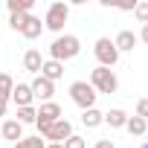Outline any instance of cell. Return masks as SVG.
<instances>
[{
    "mask_svg": "<svg viewBox=\"0 0 148 148\" xmlns=\"http://www.w3.org/2000/svg\"><path fill=\"white\" fill-rule=\"evenodd\" d=\"M82 52V41L76 35H58L52 44H49V58L52 61H70V58H76Z\"/></svg>",
    "mask_w": 148,
    "mask_h": 148,
    "instance_id": "6da1fadb",
    "label": "cell"
},
{
    "mask_svg": "<svg viewBox=\"0 0 148 148\" xmlns=\"http://www.w3.org/2000/svg\"><path fill=\"white\" fill-rule=\"evenodd\" d=\"M90 87L96 90V93H116L119 90V79H116V73L113 70H108V67H96L93 73H90Z\"/></svg>",
    "mask_w": 148,
    "mask_h": 148,
    "instance_id": "7a4b0ae2",
    "label": "cell"
},
{
    "mask_svg": "<svg viewBox=\"0 0 148 148\" xmlns=\"http://www.w3.org/2000/svg\"><path fill=\"white\" fill-rule=\"evenodd\" d=\"M96 90L90 87V82H73L70 84V99H73V105H79L82 110H90V108H96Z\"/></svg>",
    "mask_w": 148,
    "mask_h": 148,
    "instance_id": "3957f363",
    "label": "cell"
},
{
    "mask_svg": "<svg viewBox=\"0 0 148 148\" xmlns=\"http://www.w3.org/2000/svg\"><path fill=\"white\" fill-rule=\"evenodd\" d=\"M67 18H70V6H67V3H61V0H58V3H49L47 18H44V29H49V32L61 35V29H64Z\"/></svg>",
    "mask_w": 148,
    "mask_h": 148,
    "instance_id": "277c9868",
    "label": "cell"
},
{
    "mask_svg": "<svg viewBox=\"0 0 148 148\" xmlns=\"http://www.w3.org/2000/svg\"><path fill=\"white\" fill-rule=\"evenodd\" d=\"M93 55H96L99 67H108V70L119 61V49L113 47V41H110V38H99V41L93 44Z\"/></svg>",
    "mask_w": 148,
    "mask_h": 148,
    "instance_id": "5b68a950",
    "label": "cell"
},
{
    "mask_svg": "<svg viewBox=\"0 0 148 148\" xmlns=\"http://www.w3.org/2000/svg\"><path fill=\"white\" fill-rule=\"evenodd\" d=\"M38 131H41V136L49 139V142H64V139L73 136V125H70L67 119H58V122H52V125H47V128H38Z\"/></svg>",
    "mask_w": 148,
    "mask_h": 148,
    "instance_id": "8992f818",
    "label": "cell"
},
{
    "mask_svg": "<svg viewBox=\"0 0 148 148\" xmlns=\"http://www.w3.org/2000/svg\"><path fill=\"white\" fill-rule=\"evenodd\" d=\"M58 119H64L61 105H58V102H44V105L38 108V119H35V125H38V128H47V125H52V122H58Z\"/></svg>",
    "mask_w": 148,
    "mask_h": 148,
    "instance_id": "52a82bcc",
    "label": "cell"
},
{
    "mask_svg": "<svg viewBox=\"0 0 148 148\" xmlns=\"http://www.w3.org/2000/svg\"><path fill=\"white\" fill-rule=\"evenodd\" d=\"M29 87H32V96L41 99V105H44V102H52V96H55V84L47 82V79H41V76H35V82H32Z\"/></svg>",
    "mask_w": 148,
    "mask_h": 148,
    "instance_id": "ba28073f",
    "label": "cell"
},
{
    "mask_svg": "<svg viewBox=\"0 0 148 148\" xmlns=\"http://www.w3.org/2000/svg\"><path fill=\"white\" fill-rule=\"evenodd\" d=\"M0 134H3V139H9V142H21L23 139V125L18 119H6L0 125Z\"/></svg>",
    "mask_w": 148,
    "mask_h": 148,
    "instance_id": "9c48e42d",
    "label": "cell"
},
{
    "mask_svg": "<svg viewBox=\"0 0 148 148\" xmlns=\"http://www.w3.org/2000/svg\"><path fill=\"white\" fill-rule=\"evenodd\" d=\"M12 102H15L18 108H32V102H35L32 87H29V84H15V90H12Z\"/></svg>",
    "mask_w": 148,
    "mask_h": 148,
    "instance_id": "30bf717a",
    "label": "cell"
},
{
    "mask_svg": "<svg viewBox=\"0 0 148 148\" xmlns=\"http://www.w3.org/2000/svg\"><path fill=\"white\" fill-rule=\"evenodd\" d=\"M61 76H64V64H61V61H52V58L44 61V67H41V79H47V82L55 84Z\"/></svg>",
    "mask_w": 148,
    "mask_h": 148,
    "instance_id": "8fae6325",
    "label": "cell"
},
{
    "mask_svg": "<svg viewBox=\"0 0 148 148\" xmlns=\"http://www.w3.org/2000/svg\"><path fill=\"white\" fill-rule=\"evenodd\" d=\"M41 67H44L41 52H38V49H26V55H23V70L32 73V76H41Z\"/></svg>",
    "mask_w": 148,
    "mask_h": 148,
    "instance_id": "7c38bea8",
    "label": "cell"
},
{
    "mask_svg": "<svg viewBox=\"0 0 148 148\" xmlns=\"http://www.w3.org/2000/svg\"><path fill=\"white\" fill-rule=\"evenodd\" d=\"M41 32H44V23H41V18L29 15V18H26V23H23V29H21V35H23L26 41H35V38H41Z\"/></svg>",
    "mask_w": 148,
    "mask_h": 148,
    "instance_id": "4fadbf2b",
    "label": "cell"
},
{
    "mask_svg": "<svg viewBox=\"0 0 148 148\" xmlns=\"http://www.w3.org/2000/svg\"><path fill=\"white\" fill-rule=\"evenodd\" d=\"M134 44H136V35H134L131 29H122V32L113 38V47H116L119 52H131V49H134Z\"/></svg>",
    "mask_w": 148,
    "mask_h": 148,
    "instance_id": "5bb4252c",
    "label": "cell"
},
{
    "mask_svg": "<svg viewBox=\"0 0 148 148\" xmlns=\"http://www.w3.org/2000/svg\"><path fill=\"white\" fill-rule=\"evenodd\" d=\"M125 122H128V113L122 108H113L105 113V125H110V128H125Z\"/></svg>",
    "mask_w": 148,
    "mask_h": 148,
    "instance_id": "9a60e30c",
    "label": "cell"
},
{
    "mask_svg": "<svg viewBox=\"0 0 148 148\" xmlns=\"http://www.w3.org/2000/svg\"><path fill=\"white\" fill-rule=\"evenodd\" d=\"M125 128H128V134H131V136H145V131H148V119H139V116H128Z\"/></svg>",
    "mask_w": 148,
    "mask_h": 148,
    "instance_id": "2e32d148",
    "label": "cell"
},
{
    "mask_svg": "<svg viewBox=\"0 0 148 148\" xmlns=\"http://www.w3.org/2000/svg\"><path fill=\"white\" fill-rule=\"evenodd\" d=\"M102 122H105V113H102V110H96V108L82 110V125H87V128H99Z\"/></svg>",
    "mask_w": 148,
    "mask_h": 148,
    "instance_id": "e0dca14e",
    "label": "cell"
},
{
    "mask_svg": "<svg viewBox=\"0 0 148 148\" xmlns=\"http://www.w3.org/2000/svg\"><path fill=\"white\" fill-rule=\"evenodd\" d=\"M12 90H15V79L9 76V73H0V102H9Z\"/></svg>",
    "mask_w": 148,
    "mask_h": 148,
    "instance_id": "ac0fdd59",
    "label": "cell"
},
{
    "mask_svg": "<svg viewBox=\"0 0 148 148\" xmlns=\"http://www.w3.org/2000/svg\"><path fill=\"white\" fill-rule=\"evenodd\" d=\"M9 15H29L32 9V0H9Z\"/></svg>",
    "mask_w": 148,
    "mask_h": 148,
    "instance_id": "d6986e66",
    "label": "cell"
},
{
    "mask_svg": "<svg viewBox=\"0 0 148 148\" xmlns=\"http://www.w3.org/2000/svg\"><path fill=\"white\" fill-rule=\"evenodd\" d=\"M38 119V108H18V122L21 125H35Z\"/></svg>",
    "mask_w": 148,
    "mask_h": 148,
    "instance_id": "ffe728a7",
    "label": "cell"
},
{
    "mask_svg": "<svg viewBox=\"0 0 148 148\" xmlns=\"http://www.w3.org/2000/svg\"><path fill=\"white\" fill-rule=\"evenodd\" d=\"M15 148H47V139L38 134V136H23L21 142H15Z\"/></svg>",
    "mask_w": 148,
    "mask_h": 148,
    "instance_id": "44dd1931",
    "label": "cell"
},
{
    "mask_svg": "<svg viewBox=\"0 0 148 148\" xmlns=\"http://www.w3.org/2000/svg\"><path fill=\"white\" fill-rule=\"evenodd\" d=\"M134 18H136L142 26L148 23V0H142V3H136V6H134Z\"/></svg>",
    "mask_w": 148,
    "mask_h": 148,
    "instance_id": "7402d4cb",
    "label": "cell"
},
{
    "mask_svg": "<svg viewBox=\"0 0 148 148\" xmlns=\"http://www.w3.org/2000/svg\"><path fill=\"white\" fill-rule=\"evenodd\" d=\"M26 18H29V15H9V26H12L15 32H21L23 23H26Z\"/></svg>",
    "mask_w": 148,
    "mask_h": 148,
    "instance_id": "603a6c76",
    "label": "cell"
},
{
    "mask_svg": "<svg viewBox=\"0 0 148 148\" xmlns=\"http://www.w3.org/2000/svg\"><path fill=\"white\" fill-rule=\"evenodd\" d=\"M61 145H64V148H87V142H84L82 136H76V134H73L70 139H64Z\"/></svg>",
    "mask_w": 148,
    "mask_h": 148,
    "instance_id": "cb8c5ba5",
    "label": "cell"
},
{
    "mask_svg": "<svg viewBox=\"0 0 148 148\" xmlns=\"http://www.w3.org/2000/svg\"><path fill=\"white\" fill-rule=\"evenodd\" d=\"M134 116L148 119V99H139V102H136V113H134Z\"/></svg>",
    "mask_w": 148,
    "mask_h": 148,
    "instance_id": "d4e9b609",
    "label": "cell"
},
{
    "mask_svg": "<svg viewBox=\"0 0 148 148\" xmlns=\"http://www.w3.org/2000/svg\"><path fill=\"white\" fill-rule=\"evenodd\" d=\"M93 148H116V145H113V139H99Z\"/></svg>",
    "mask_w": 148,
    "mask_h": 148,
    "instance_id": "484cf974",
    "label": "cell"
},
{
    "mask_svg": "<svg viewBox=\"0 0 148 148\" xmlns=\"http://www.w3.org/2000/svg\"><path fill=\"white\" fill-rule=\"evenodd\" d=\"M136 41H142V44H148V23H145V26H142V32H139V35H136Z\"/></svg>",
    "mask_w": 148,
    "mask_h": 148,
    "instance_id": "4316f807",
    "label": "cell"
},
{
    "mask_svg": "<svg viewBox=\"0 0 148 148\" xmlns=\"http://www.w3.org/2000/svg\"><path fill=\"white\" fill-rule=\"evenodd\" d=\"M6 105L9 102H0V116H6Z\"/></svg>",
    "mask_w": 148,
    "mask_h": 148,
    "instance_id": "83f0119b",
    "label": "cell"
},
{
    "mask_svg": "<svg viewBox=\"0 0 148 148\" xmlns=\"http://www.w3.org/2000/svg\"><path fill=\"white\" fill-rule=\"evenodd\" d=\"M47 148H64L61 142H47Z\"/></svg>",
    "mask_w": 148,
    "mask_h": 148,
    "instance_id": "f1b7e54d",
    "label": "cell"
},
{
    "mask_svg": "<svg viewBox=\"0 0 148 148\" xmlns=\"http://www.w3.org/2000/svg\"><path fill=\"white\" fill-rule=\"evenodd\" d=\"M142 148H148V139H145V142H142Z\"/></svg>",
    "mask_w": 148,
    "mask_h": 148,
    "instance_id": "f546056e",
    "label": "cell"
}]
</instances>
